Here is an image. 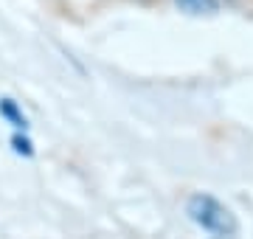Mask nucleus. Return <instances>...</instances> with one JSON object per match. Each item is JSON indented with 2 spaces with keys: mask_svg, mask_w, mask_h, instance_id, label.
I'll use <instances>...</instances> for the list:
<instances>
[{
  "mask_svg": "<svg viewBox=\"0 0 253 239\" xmlns=\"http://www.w3.org/2000/svg\"><path fill=\"white\" fill-rule=\"evenodd\" d=\"M14 149H17V152H26V155H31V144H28L26 138H14Z\"/></svg>",
  "mask_w": 253,
  "mask_h": 239,
  "instance_id": "obj_4",
  "label": "nucleus"
},
{
  "mask_svg": "<svg viewBox=\"0 0 253 239\" xmlns=\"http://www.w3.org/2000/svg\"><path fill=\"white\" fill-rule=\"evenodd\" d=\"M186 211H189V217L197 222L200 228L211 231V234L231 237V234L236 231L234 214L228 211L219 200L208 197V194H194V197H189V202H186Z\"/></svg>",
  "mask_w": 253,
  "mask_h": 239,
  "instance_id": "obj_1",
  "label": "nucleus"
},
{
  "mask_svg": "<svg viewBox=\"0 0 253 239\" xmlns=\"http://www.w3.org/2000/svg\"><path fill=\"white\" fill-rule=\"evenodd\" d=\"M0 110H3V116H9V119L14 121V124H17V127H26V119H20V113L14 110V104H11L9 99L0 101Z\"/></svg>",
  "mask_w": 253,
  "mask_h": 239,
  "instance_id": "obj_3",
  "label": "nucleus"
},
{
  "mask_svg": "<svg viewBox=\"0 0 253 239\" xmlns=\"http://www.w3.org/2000/svg\"><path fill=\"white\" fill-rule=\"evenodd\" d=\"M174 3L186 14H197V17H203V14H217L219 11V0H174Z\"/></svg>",
  "mask_w": 253,
  "mask_h": 239,
  "instance_id": "obj_2",
  "label": "nucleus"
}]
</instances>
